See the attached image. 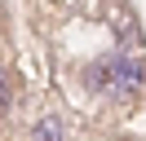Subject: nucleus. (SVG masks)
Returning <instances> with one entry per match:
<instances>
[{
  "instance_id": "1",
  "label": "nucleus",
  "mask_w": 146,
  "mask_h": 141,
  "mask_svg": "<svg viewBox=\"0 0 146 141\" xmlns=\"http://www.w3.org/2000/svg\"><path fill=\"white\" fill-rule=\"evenodd\" d=\"M89 84L106 97H133L146 88V62L133 53H106V57H98Z\"/></svg>"
},
{
  "instance_id": "2",
  "label": "nucleus",
  "mask_w": 146,
  "mask_h": 141,
  "mask_svg": "<svg viewBox=\"0 0 146 141\" xmlns=\"http://www.w3.org/2000/svg\"><path fill=\"white\" fill-rule=\"evenodd\" d=\"M13 106H18V75L9 62H0V119H9Z\"/></svg>"
},
{
  "instance_id": "3",
  "label": "nucleus",
  "mask_w": 146,
  "mask_h": 141,
  "mask_svg": "<svg viewBox=\"0 0 146 141\" xmlns=\"http://www.w3.org/2000/svg\"><path fill=\"white\" fill-rule=\"evenodd\" d=\"M31 141H62V119L58 115H40L31 123Z\"/></svg>"
}]
</instances>
